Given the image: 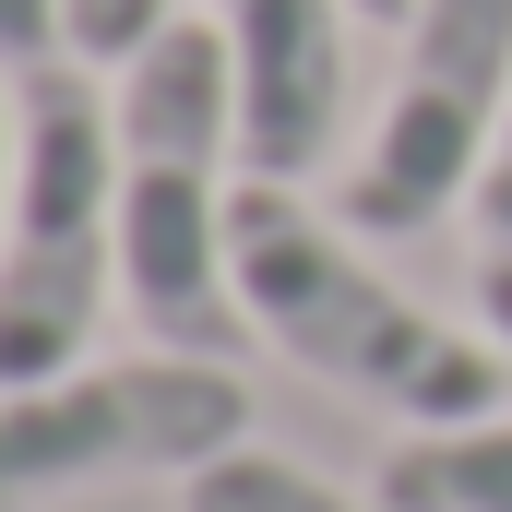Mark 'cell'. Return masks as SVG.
I'll use <instances>...</instances> for the list:
<instances>
[{"label":"cell","mask_w":512,"mask_h":512,"mask_svg":"<svg viewBox=\"0 0 512 512\" xmlns=\"http://www.w3.org/2000/svg\"><path fill=\"white\" fill-rule=\"evenodd\" d=\"M227 274L239 310L274 358H298L310 382L358 393L405 429H465L512 405V358L477 322H441L417 286H393L370 239L310 203V179H239L227 191Z\"/></svg>","instance_id":"obj_1"},{"label":"cell","mask_w":512,"mask_h":512,"mask_svg":"<svg viewBox=\"0 0 512 512\" xmlns=\"http://www.w3.org/2000/svg\"><path fill=\"white\" fill-rule=\"evenodd\" d=\"M120 108V298L143 346L239 358L251 310L227 274V155H239V60L227 24L179 12L108 72Z\"/></svg>","instance_id":"obj_2"},{"label":"cell","mask_w":512,"mask_h":512,"mask_svg":"<svg viewBox=\"0 0 512 512\" xmlns=\"http://www.w3.org/2000/svg\"><path fill=\"white\" fill-rule=\"evenodd\" d=\"M12 215H0V393L84 370L120 310V108L96 60L12 72Z\"/></svg>","instance_id":"obj_3"},{"label":"cell","mask_w":512,"mask_h":512,"mask_svg":"<svg viewBox=\"0 0 512 512\" xmlns=\"http://www.w3.org/2000/svg\"><path fill=\"white\" fill-rule=\"evenodd\" d=\"M239 441H251L239 358H179V346L84 358L0 393V512H60L131 477H203Z\"/></svg>","instance_id":"obj_4"},{"label":"cell","mask_w":512,"mask_h":512,"mask_svg":"<svg viewBox=\"0 0 512 512\" xmlns=\"http://www.w3.org/2000/svg\"><path fill=\"white\" fill-rule=\"evenodd\" d=\"M382 120L334 167V215L358 239H429L453 203H477L489 143L512 120V0H417Z\"/></svg>","instance_id":"obj_5"},{"label":"cell","mask_w":512,"mask_h":512,"mask_svg":"<svg viewBox=\"0 0 512 512\" xmlns=\"http://www.w3.org/2000/svg\"><path fill=\"white\" fill-rule=\"evenodd\" d=\"M227 24V60H239V155L251 179H310L346 131L358 96V0H203Z\"/></svg>","instance_id":"obj_6"},{"label":"cell","mask_w":512,"mask_h":512,"mask_svg":"<svg viewBox=\"0 0 512 512\" xmlns=\"http://www.w3.org/2000/svg\"><path fill=\"white\" fill-rule=\"evenodd\" d=\"M382 512H512V417H465V429H405L370 465Z\"/></svg>","instance_id":"obj_7"},{"label":"cell","mask_w":512,"mask_h":512,"mask_svg":"<svg viewBox=\"0 0 512 512\" xmlns=\"http://www.w3.org/2000/svg\"><path fill=\"white\" fill-rule=\"evenodd\" d=\"M179 512H382V489H334L322 465H298V453H262V441H239L227 465L179 477Z\"/></svg>","instance_id":"obj_8"},{"label":"cell","mask_w":512,"mask_h":512,"mask_svg":"<svg viewBox=\"0 0 512 512\" xmlns=\"http://www.w3.org/2000/svg\"><path fill=\"white\" fill-rule=\"evenodd\" d=\"M155 24H179V12H167V0H60V48L96 60V72H120Z\"/></svg>","instance_id":"obj_9"},{"label":"cell","mask_w":512,"mask_h":512,"mask_svg":"<svg viewBox=\"0 0 512 512\" xmlns=\"http://www.w3.org/2000/svg\"><path fill=\"white\" fill-rule=\"evenodd\" d=\"M36 60H72L60 48V0H0V72H36Z\"/></svg>","instance_id":"obj_10"},{"label":"cell","mask_w":512,"mask_h":512,"mask_svg":"<svg viewBox=\"0 0 512 512\" xmlns=\"http://www.w3.org/2000/svg\"><path fill=\"white\" fill-rule=\"evenodd\" d=\"M477 334L512 358V239H489V251H477Z\"/></svg>","instance_id":"obj_11"},{"label":"cell","mask_w":512,"mask_h":512,"mask_svg":"<svg viewBox=\"0 0 512 512\" xmlns=\"http://www.w3.org/2000/svg\"><path fill=\"white\" fill-rule=\"evenodd\" d=\"M477 227L512 239V120H501V143H489V179H477Z\"/></svg>","instance_id":"obj_12"},{"label":"cell","mask_w":512,"mask_h":512,"mask_svg":"<svg viewBox=\"0 0 512 512\" xmlns=\"http://www.w3.org/2000/svg\"><path fill=\"white\" fill-rule=\"evenodd\" d=\"M12 143H24V108H12V72H0V215H12Z\"/></svg>","instance_id":"obj_13"},{"label":"cell","mask_w":512,"mask_h":512,"mask_svg":"<svg viewBox=\"0 0 512 512\" xmlns=\"http://www.w3.org/2000/svg\"><path fill=\"white\" fill-rule=\"evenodd\" d=\"M405 12H417V0H358V24H405Z\"/></svg>","instance_id":"obj_14"}]
</instances>
